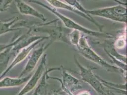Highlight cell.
Wrapping results in <instances>:
<instances>
[{"instance_id":"6da1fadb","label":"cell","mask_w":127,"mask_h":95,"mask_svg":"<svg viewBox=\"0 0 127 95\" xmlns=\"http://www.w3.org/2000/svg\"><path fill=\"white\" fill-rule=\"evenodd\" d=\"M88 15L99 16L113 21L126 22L127 9L121 5L105 7L94 10H87Z\"/></svg>"},{"instance_id":"7a4b0ae2","label":"cell","mask_w":127,"mask_h":95,"mask_svg":"<svg viewBox=\"0 0 127 95\" xmlns=\"http://www.w3.org/2000/svg\"><path fill=\"white\" fill-rule=\"evenodd\" d=\"M29 1L30 2H32V3L39 5L43 7H44V8H46L47 10H48V11H50V12L53 13L54 14H55L56 16H57L58 18L62 21L65 26L67 28H68L69 29H71L74 30H76V31H77L79 32H82L83 33H85V34H89L90 35H93V36H94L95 37L103 36L102 35L103 34L101 33L94 32L93 31L87 29V28H85V27L80 25L79 24L77 23L76 22L74 21L73 20H71V19L61 14L60 12H59L58 11H57L55 8H53L52 7L47 6L45 4L42 3L41 2L37 0H29Z\"/></svg>"},{"instance_id":"3957f363","label":"cell","mask_w":127,"mask_h":95,"mask_svg":"<svg viewBox=\"0 0 127 95\" xmlns=\"http://www.w3.org/2000/svg\"><path fill=\"white\" fill-rule=\"evenodd\" d=\"M77 47L81 54L88 59L97 64L102 67L105 68L108 70L114 72H120L119 69L111 66L108 63L104 60L98 55L95 51H94L89 47L88 42L84 37L80 38L77 45Z\"/></svg>"},{"instance_id":"277c9868","label":"cell","mask_w":127,"mask_h":95,"mask_svg":"<svg viewBox=\"0 0 127 95\" xmlns=\"http://www.w3.org/2000/svg\"><path fill=\"white\" fill-rule=\"evenodd\" d=\"M48 37H42V38L37 40V41L32 43V44H30L29 45L23 48L20 49L17 53L15 58H14L13 61L11 62L10 66L8 67L7 69L5 70V71L1 76L0 79L3 78L6 74H7L9 72L11 71V69H13L15 66L17 65L22 61H23L25 58L28 57L29 54L31 53L32 50L34 48L38 43L41 42L43 40L45 39H48Z\"/></svg>"},{"instance_id":"5b68a950","label":"cell","mask_w":127,"mask_h":95,"mask_svg":"<svg viewBox=\"0 0 127 95\" xmlns=\"http://www.w3.org/2000/svg\"><path fill=\"white\" fill-rule=\"evenodd\" d=\"M50 44L51 43H49L45 45H42L41 47L35 49L32 52V55L28 59L26 65L25 66L24 69L21 72L19 77H23L25 75L29 74L33 71L36 66L39 59L42 56L43 52Z\"/></svg>"},{"instance_id":"8992f818","label":"cell","mask_w":127,"mask_h":95,"mask_svg":"<svg viewBox=\"0 0 127 95\" xmlns=\"http://www.w3.org/2000/svg\"><path fill=\"white\" fill-rule=\"evenodd\" d=\"M46 65V58L45 56L42 58L39 66L37 67L36 72L28 80L26 85L23 87L21 91L17 95H25L31 91L36 86L37 81L42 76L44 71H45Z\"/></svg>"},{"instance_id":"52a82bcc","label":"cell","mask_w":127,"mask_h":95,"mask_svg":"<svg viewBox=\"0 0 127 95\" xmlns=\"http://www.w3.org/2000/svg\"><path fill=\"white\" fill-rule=\"evenodd\" d=\"M46 0L48 1V3L50 5H51L55 8L61 9L70 11L72 12H74V13H75L79 15L80 16H82L83 18H85L86 19L88 20L89 21L93 22L95 25H96L98 27L100 28L101 31H102V26L100 25L99 24H98L93 18H92V17L90 15H87L85 13H84L78 10H77V9L74 8V7L69 5L67 3H65L64 2H63L60 0Z\"/></svg>"},{"instance_id":"ba28073f","label":"cell","mask_w":127,"mask_h":95,"mask_svg":"<svg viewBox=\"0 0 127 95\" xmlns=\"http://www.w3.org/2000/svg\"><path fill=\"white\" fill-rule=\"evenodd\" d=\"M15 2L18 11L22 14L37 17L42 21H47V19L43 14L37 11L32 6L28 4L23 0H15Z\"/></svg>"},{"instance_id":"9c48e42d","label":"cell","mask_w":127,"mask_h":95,"mask_svg":"<svg viewBox=\"0 0 127 95\" xmlns=\"http://www.w3.org/2000/svg\"><path fill=\"white\" fill-rule=\"evenodd\" d=\"M19 38L11 42V45L0 52V78L9 67V63L12 54L15 52L13 50V46L18 42Z\"/></svg>"},{"instance_id":"30bf717a","label":"cell","mask_w":127,"mask_h":95,"mask_svg":"<svg viewBox=\"0 0 127 95\" xmlns=\"http://www.w3.org/2000/svg\"><path fill=\"white\" fill-rule=\"evenodd\" d=\"M31 77V75L19 78L6 77L0 79V89L19 87L26 82Z\"/></svg>"},{"instance_id":"8fae6325","label":"cell","mask_w":127,"mask_h":95,"mask_svg":"<svg viewBox=\"0 0 127 95\" xmlns=\"http://www.w3.org/2000/svg\"><path fill=\"white\" fill-rule=\"evenodd\" d=\"M19 20V18L16 17L9 21H0V36L8 32L17 30L18 29L13 28V26L15 22Z\"/></svg>"},{"instance_id":"7c38bea8","label":"cell","mask_w":127,"mask_h":95,"mask_svg":"<svg viewBox=\"0 0 127 95\" xmlns=\"http://www.w3.org/2000/svg\"><path fill=\"white\" fill-rule=\"evenodd\" d=\"M65 3H67L69 5L74 7L77 10L85 13L87 15H88L87 13V10L85 9V8L81 4V3L77 0H63Z\"/></svg>"},{"instance_id":"4fadbf2b","label":"cell","mask_w":127,"mask_h":95,"mask_svg":"<svg viewBox=\"0 0 127 95\" xmlns=\"http://www.w3.org/2000/svg\"><path fill=\"white\" fill-rule=\"evenodd\" d=\"M80 33L79 31H76V30H74V31L72 32L70 35V41L72 42L73 44L74 45H76V46L78 45V43L79 41L80 38Z\"/></svg>"},{"instance_id":"5bb4252c","label":"cell","mask_w":127,"mask_h":95,"mask_svg":"<svg viewBox=\"0 0 127 95\" xmlns=\"http://www.w3.org/2000/svg\"><path fill=\"white\" fill-rule=\"evenodd\" d=\"M13 1V0H0V12L8 10Z\"/></svg>"},{"instance_id":"9a60e30c","label":"cell","mask_w":127,"mask_h":95,"mask_svg":"<svg viewBox=\"0 0 127 95\" xmlns=\"http://www.w3.org/2000/svg\"><path fill=\"white\" fill-rule=\"evenodd\" d=\"M11 43L8 44H0V52L6 48L9 47L11 45Z\"/></svg>"},{"instance_id":"2e32d148","label":"cell","mask_w":127,"mask_h":95,"mask_svg":"<svg viewBox=\"0 0 127 95\" xmlns=\"http://www.w3.org/2000/svg\"><path fill=\"white\" fill-rule=\"evenodd\" d=\"M115 0L122 2V3L123 4H125V5L126 4V0Z\"/></svg>"}]
</instances>
